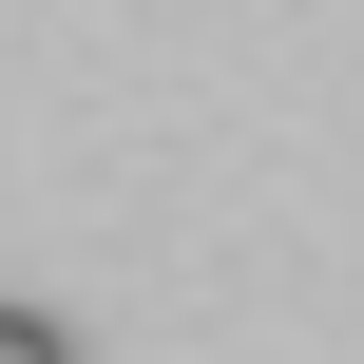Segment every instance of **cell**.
Listing matches in <instances>:
<instances>
[{
  "instance_id": "1",
  "label": "cell",
  "mask_w": 364,
  "mask_h": 364,
  "mask_svg": "<svg viewBox=\"0 0 364 364\" xmlns=\"http://www.w3.org/2000/svg\"><path fill=\"white\" fill-rule=\"evenodd\" d=\"M0 364H77V326H38V307H0Z\"/></svg>"
}]
</instances>
